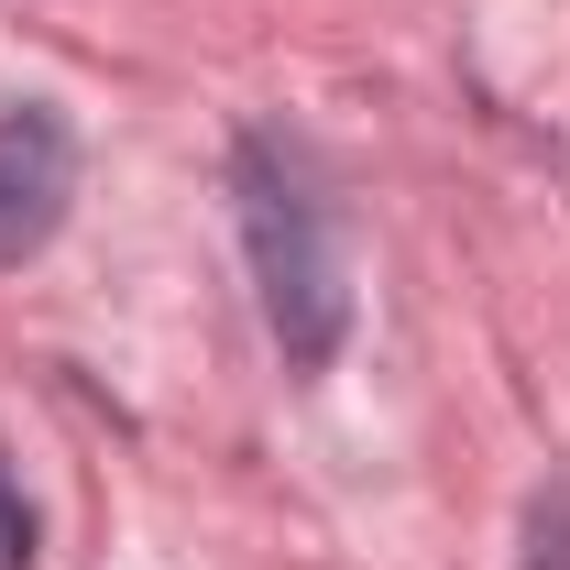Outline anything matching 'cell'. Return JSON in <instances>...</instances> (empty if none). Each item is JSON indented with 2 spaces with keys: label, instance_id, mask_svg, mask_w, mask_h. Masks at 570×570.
Wrapping results in <instances>:
<instances>
[{
  "label": "cell",
  "instance_id": "3",
  "mask_svg": "<svg viewBox=\"0 0 570 570\" xmlns=\"http://www.w3.org/2000/svg\"><path fill=\"white\" fill-rule=\"evenodd\" d=\"M515 570H570V483H549L527 504V560Z\"/></svg>",
  "mask_w": 570,
  "mask_h": 570
},
{
  "label": "cell",
  "instance_id": "4",
  "mask_svg": "<svg viewBox=\"0 0 570 570\" xmlns=\"http://www.w3.org/2000/svg\"><path fill=\"white\" fill-rule=\"evenodd\" d=\"M33 560V504H22V483H11V461H0V570Z\"/></svg>",
  "mask_w": 570,
  "mask_h": 570
},
{
  "label": "cell",
  "instance_id": "1",
  "mask_svg": "<svg viewBox=\"0 0 570 570\" xmlns=\"http://www.w3.org/2000/svg\"><path fill=\"white\" fill-rule=\"evenodd\" d=\"M230 187H242V242H253V285H264V330H275V352L296 362V373H318V362L341 352V330H352L341 219H330L307 154H296L285 132L242 142Z\"/></svg>",
  "mask_w": 570,
  "mask_h": 570
},
{
  "label": "cell",
  "instance_id": "2",
  "mask_svg": "<svg viewBox=\"0 0 570 570\" xmlns=\"http://www.w3.org/2000/svg\"><path fill=\"white\" fill-rule=\"evenodd\" d=\"M67 198H77V142H67V121H56L45 99H11V110H0V264L45 253L56 219H67Z\"/></svg>",
  "mask_w": 570,
  "mask_h": 570
}]
</instances>
